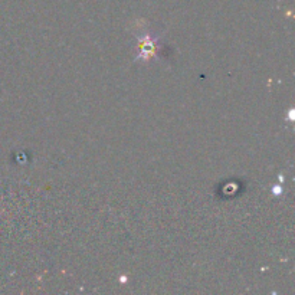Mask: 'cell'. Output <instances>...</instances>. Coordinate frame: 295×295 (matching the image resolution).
I'll list each match as a JSON object with an SVG mask.
<instances>
[{"label": "cell", "instance_id": "cell-1", "mask_svg": "<svg viewBox=\"0 0 295 295\" xmlns=\"http://www.w3.org/2000/svg\"><path fill=\"white\" fill-rule=\"evenodd\" d=\"M138 42H140V54L137 55L135 59L147 61L148 58L156 55V38H151L148 33H146L141 38H138Z\"/></svg>", "mask_w": 295, "mask_h": 295}]
</instances>
